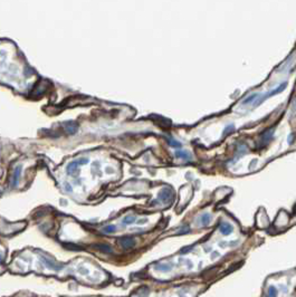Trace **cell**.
I'll return each mask as SVG.
<instances>
[{"label":"cell","mask_w":296,"mask_h":297,"mask_svg":"<svg viewBox=\"0 0 296 297\" xmlns=\"http://www.w3.org/2000/svg\"><path fill=\"white\" fill-rule=\"evenodd\" d=\"M172 196H173V192H172L170 189L166 188L160 192L159 199L161 201H163V202H168V201H170V200L172 199Z\"/></svg>","instance_id":"6da1fadb"},{"label":"cell","mask_w":296,"mask_h":297,"mask_svg":"<svg viewBox=\"0 0 296 297\" xmlns=\"http://www.w3.org/2000/svg\"><path fill=\"white\" fill-rule=\"evenodd\" d=\"M120 242H121V245H122L123 248H125V249H129L131 247L134 246V239L133 238H131V237H124L122 239L120 240Z\"/></svg>","instance_id":"7a4b0ae2"},{"label":"cell","mask_w":296,"mask_h":297,"mask_svg":"<svg viewBox=\"0 0 296 297\" xmlns=\"http://www.w3.org/2000/svg\"><path fill=\"white\" fill-rule=\"evenodd\" d=\"M42 260H43V262L46 265V267H48V268L55 269V270H59V269H62V267H60L59 265L55 264L53 260L48 259V258H46V257H42Z\"/></svg>","instance_id":"3957f363"},{"label":"cell","mask_w":296,"mask_h":297,"mask_svg":"<svg viewBox=\"0 0 296 297\" xmlns=\"http://www.w3.org/2000/svg\"><path fill=\"white\" fill-rule=\"evenodd\" d=\"M80 164H78V162L77 161H74V162H71L69 164H68V167H67V174H75L77 172V167H78Z\"/></svg>","instance_id":"277c9868"},{"label":"cell","mask_w":296,"mask_h":297,"mask_svg":"<svg viewBox=\"0 0 296 297\" xmlns=\"http://www.w3.org/2000/svg\"><path fill=\"white\" fill-rule=\"evenodd\" d=\"M175 156L177 158H180V159H184V160H191V154L187 151H182V150H179V151H175Z\"/></svg>","instance_id":"5b68a950"},{"label":"cell","mask_w":296,"mask_h":297,"mask_svg":"<svg viewBox=\"0 0 296 297\" xmlns=\"http://www.w3.org/2000/svg\"><path fill=\"white\" fill-rule=\"evenodd\" d=\"M286 86H287V83H283V84H281L279 86H277L276 88H274L272 92H269L267 95L268 96H273V95H275V94H278V93L283 92V91L286 88Z\"/></svg>","instance_id":"8992f818"},{"label":"cell","mask_w":296,"mask_h":297,"mask_svg":"<svg viewBox=\"0 0 296 297\" xmlns=\"http://www.w3.org/2000/svg\"><path fill=\"white\" fill-rule=\"evenodd\" d=\"M260 94H258V93H254V94H252V95H249L246 100H244L243 101V104H249V103H252V105H253V103L255 104V102L257 101V98H258V96H259Z\"/></svg>","instance_id":"52a82bcc"},{"label":"cell","mask_w":296,"mask_h":297,"mask_svg":"<svg viewBox=\"0 0 296 297\" xmlns=\"http://www.w3.org/2000/svg\"><path fill=\"white\" fill-rule=\"evenodd\" d=\"M220 231H221L223 235H229V233L232 231V227H231V225H229V224L225 222V224H223V225L220 226Z\"/></svg>","instance_id":"ba28073f"},{"label":"cell","mask_w":296,"mask_h":297,"mask_svg":"<svg viewBox=\"0 0 296 297\" xmlns=\"http://www.w3.org/2000/svg\"><path fill=\"white\" fill-rule=\"evenodd\" d=\"M20 172H21V169L18 167L16 168V170H15V173H14V177H12V186L16 187L17 186V183H18V180H19V177H20Z\"/></svg>","instance_id":"9c48e42d"},{"label":"cell","mask_w":296,"mask_h":297,"mask_svg":"<svg viewBox=\"0 0 296 297\" xmlns=\"http://www.w3.org/2000/svg\"><path fill=\"white\" fill-rule=\"evenodd\" d=\"M96 248L98 249V250H101L103 253H107V254H111L112 253V249H111V247L108 246V245H104V244H101V245H97Z\"/></svg>","instance_id":"30bf717a"},{"label":"cell","mask_w":296,"mask_h":297,"mask_svg":"<svg viewBox=\"0 0 296 297\" xmlns=\"http://www.w3.org/2000/svg\"><path fill=\"white\" fill-rule=\"evenodd\" d=\"M135 220H137V218L134 217V216H126V217L123 219V224H124V225H131V224H133Z\"/></svg>","instance_id":"8fae6325"},{"label":"cell","mask_w":296,"mask_h":297,"mask_svg":"<svg viewBox=\"0 0 296 297\" xmlns=\"http://www.w3.org/2000/svg\"><path fill=\"white\" fill-rule=\"evenodd\" d=\"M234 131H235V125H234V124H229V125H227V126H226V129H225L224 135L230 134L231 132H234Z\"/></svg>","instance_id":"7c38bea8"},{"label":"cell","mask_w":296,"mask_h":297,"mask_svg":"<svg viewBox=\"0 0 296 297\" xmlns=\"http://www.w3.org/2000/svg\"><path fill=\"white\" fill-rule=\"evenodd\" d=\"M200 220L202 221V225H208L210 221V216L208 213H204L200 217Z\"/></svg>","instance_id":"4fadbf2b"},{"label":"cell","mask_w":296,"mask_h":297,"mask_svg":"<svg viewBox=\"0 0 296 297\" xmlns=\"http://www.w3.org/2000/svg\"><path fill=\"white\" fill-rule=\"evenodd\" d=\"M115 226L114 225H110V226H106L104 229H103V231L104 232H106V233H111V232H113V231H115Z\"/></svg>","instance_id":"5bb4252c"},{"label":"cell","mask_w":296,"mask_h":297,"mask_svg":"<svg viewBox=\"0 0 296 297\" xmlns=\"http://www.w3.org/2000/svg\"><path fill=\"white\" fill-rule=\"evenodd\" d=\"M272 135H273V130L267 131V132H265V133L263 134V140H264V141H269V138H272Z\"/></svg>","instance_id":"9a60e30c"},{"label":"cell","mask_w":296,"mask_h":297,"mask_svg":"<svg viewBox=\"0 0 296 297\" xmlns=\"http://www.w3.org/2000/svg\"><path fill=\"white\" fill-rule=\"evenodd\" d=\"M169 144L171 145V146H174V147H180L181 146L180 143H179V142H177V141L173 140V138H170V140H169Z\"/></svg>","instance_id":"2e32d148"},{"label":"cell","mask_w":296,"mask_h":297,"mask_svg":"<svg viewBox=\"0 0 296 297\" xmlns=\"http://www.w3.org/2000/svg\"><path fill=\"white\" fill-rule=\"evenodd\" d=\"M65 190L66 191H72L73 190L72 186H71L69 183H65Z\"/></svg>","instance_id":"e0dca14e"},{"label":"cell","mask_w":296,"mask_h":297,"mask_svg":"<svg viewBox=\"0 0 296 297\" xmlns=\"http://www.w3.org/2000/svg\"><path fill=\"white\" fill-rule=\"evenodd\" d=\"M80 273L83 274V275H87V274H88V270H84V268H80Z\"/></svg>","instance_id":"ac0fdd59"},{"label":"cell","mask_w":296,"mask_h":297,"mask_svg":"<svg viewBox=\"0 0 296 297\" xmlns=\"http://www.w3.org/2000/svg\"><path fill=\"white\" fill-rule=\"evenodd\" d=\"M1 260H2V257H1V256H0V262H1Z\"/></svg>","instance_id":"d6986e66"}]
</instances>
